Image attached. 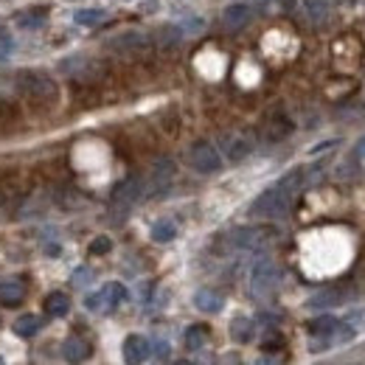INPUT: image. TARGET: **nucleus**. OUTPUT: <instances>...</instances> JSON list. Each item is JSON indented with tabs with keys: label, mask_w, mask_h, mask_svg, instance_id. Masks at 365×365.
I'll return each mask as SVG.
<instances>
[{
	"label": "nucleus",
	"mask_w": 365,
	"mask_h": 365,
	"mask_svg": "<svg viewBox=\"0 0 365 365\" xmlns=\"http://www.w3.org/2000/svg\"><path fill=\"white\" fill-rule=\"evenodd\" d=\"M17 88H20V93H23L26 98H31V101L51 104V101L59 98L56 82H53L48 73H43V71H20V73H17Z\"/></svg>",
	"instance_id": "1"
},
{
	"label": "nucleus",
	"mask_w": 365,
	"mask_h": 365,
	"mask_svg": "<svg viewBox=\"0 0 365 365\" xmlns=\"http://www.w3.org/2000/svg\"><path fill=\"white\" fill-rule=\"evenodd\" d=\"M289 205H292V194L284 191V188L275 182L273 188L262 191V194L253 200L250 214H253V217H262V220H278V217H284V214L289 211Z\"/></svg>",
	"instance_id": "2"
},
{
	"label": "nucleus",
	"mask_w": 365,
	"mask_h": 365,
	"mask_svg": "<svg viewBox=\"0 0 365 365\" xmlns=\"http://www.w3.org/2000/svg\"><path fill=\"white\" fill-rule=\"evenodd\" d=\"M278 281H281L278 264L273 259H259L253 264V270H250V292H253V298H259V301L270 298L278 289Z\"/></svg>",
	"instance_id": "3"
},
{
	"label": "nucleus",
	"mask_w": 365,
	"mask_h": 365,
	"mask_svg": "<svg viewBox=\"0 0 365 365\" xmlns=\"http://www.w3.org/2000/svg\"><path fill=\"white\" fill-rule=\"evenodd\" d=\"M188 166H191L194 172H200V175H214V172L222 169V155H220V149H217L214 143L197 140V143H191V149H188Z\"/></svg>",
	"instance_id": "4"
},
{
	"label": "nucleus",
	"mask_w": 365,
	"mask_h": 365,
	"mask_svg": "<svg viewBox=\"0 0 365 365\" xmlns=\"http://www.w3.org/2000/svg\"><path fill=\"white\" fill-rule=\"evenodd\" d=\"M124 301H127V287L118 284V281H110V284H104L98 292L88 295L85 307H88L91 312H113V309L121 307Z\"/></svg>",
	"instance_id": "5"
},
{
	"label": "nucleus",
	"mask_w": 365,
	"mask_h": 365,
	"mask_svg": "<svg viewBox=\"0 0 365 365\" xmlns=\"http://www.w3.org/2000/svg\"><path fill=\"white\" fill-rule=\"evenodd\" d=\"M275 239V230L267 225H247V228H236L230 233V245L239 250H262Z\"/></svg>",
	"instance_id": "6"
},
{
	"label": "nucleus",
	"mask_w": 365,
	"mask_h": 365,
	"mask_svg": "<svg viewBox=\"0 0 365 365\" xmlns=\"http://www.w3.org/2000/svg\"><path fill=\"white\" fill-rule=\"evenodd\" d=\"M172 180H175V160L172 158H158L152 163V169H149V180L143 185V191L160 194V191H166L172 185Z\"/></svg>",
	"instance_id": "7"
},
{
	"label": "nucleus",
	"mask_w": 365,
	"mask_h": 365,
	"mask_svg": "<svg viewBox=\"0 0 365 365\" xmlns=\"http://www.w3.org/2000/svg\"><path fill=\"white\" fill-rule=\"evenodd\" d=\"M220 146H222V155L230 163H239L253 152V138L245 135V133H225L220 138Z\"/></svg>",
	"instance_id": "8"
},
{
	"label": "nucleus",
	"mask_w": 365,
	"mask_h": 365,
	"mask_svg": "<svg viewBox=\"0 0 365 365\" xmlns=\"http://www.w3.org/2000/svg\"><path fill=\"white\" fill-rule=\"evenodd\" d=\"M140 197H143V180H140L138 175H130V178H124V180L113 188V197H110V200H113V205H118V208H130Z\"/></svg>",
	"instance_id": "9"
},
{
	"label": "nucleus",
	"mask_w": 365,
	"mask_h": 365,
	"mask_svg": "<svg viewBox=\"0 0 365 365\" xmlns=\"http://www.w3.org/2000/svg\"><path fill=\"white\" fill-rule=\"evenodd\" d=\"M149 43H152V37L143 34V31H121L118 37L110 40V48L113 51H121V53H133V51L149 48Z\"/></svg>",
	"instance_id": "10"
},
{
	"label": "nucleus",
	"mask_w": 365,
	"mask_h": 365,
	"mask_svg": "<svg viewBox=\"0 0 365 365\" xmlns=\"http://www.w3.org/2000/svg\"><path fill=\"white\" fill-rule=\"evenodd\" d=\"M121 354H124V363L127 365H140L149 357V340L143 334H130L121 346Z\"/></svg>",
	"instance_id": "11"
},
{
	"label": "nucleus",
	"mask_w": 365,
	"mask_h": 365,
	"mask_svg": "<svg viewBox=\"0 0 365 365\" xmlns=\"http://www.w3.org/2000/svg\"><path fill=\"white\" fill-rule=\"evenodd\" d=\"M253 14L256 11L247 3H233V6H228L222 11V23H225V29H230V31H239V29H245L253 20Z\"/></svg>",
	"instance_id": "12"
},
{
	"label": "nucleus",
	"mask_w": 365,
	"mask_h": 365,
	"mask_svg": "<svg viewBox=\"0 0 365 365\" xmlns=\"http://www.w3.org/2000/svg\"><path fill=\"white\" fill-rule=\"evenodd\" d=\"M91 343L88 340H82V337H68L65 343H62V357L68 360L71 365H79L85 363L88 357H91Z\"/></svg>",
	"instance_id": "13"
},
{
	"label": "nucleus",
	"mask_w": 365,
	"mask_h": 365,
	"mask_svg": "<svg viewBox=\"0 0 365 365\" xmlns=\"http://www.w3.org/2000/svg\"><path fill=\"white\" fill-rule=\"evenodd\" d=\"M194 307H197L200 312L217 315V312H222L225 298H222L217 289H197V292H194Z\"/></svg>",
	"instance_id": "14"
},
{
	"label": "nucleus",
	"mask_w": 365,
	"mask_h": 365,
	"mask_svg": "<svg viewBox=\"0 0 365 365\" xmlns=\"http://www.w3.org/2000/svg\"><path fill=\"white\" fill-rule=\"evenodd\" d=\"M26 298V284L20 278H9L0 284V304L3 307H20Z\"/></svg>",
	"instance_id": "15"
},
{
	"label": "nucleus",
	"mask_w": 365,
	"mask_h": 365,
	"mask_svg": "<svg viewBox=\"0 0 365 365\" xmlns=\"http://www.w3.org/2000/svg\"><path fill=\"white\" fill-rule=\"evenodd\" d=\"M289 133H292V124H289V118L281 115V113H273V115L264 121V138H267V140H281V138H287Z\"/></svg>",
	"instance_id": "16"
},
{
	"label": "nucleus",
	"mask_w": 365,
	"mask_h": 365,
	"mask_svg": "<svg viewBox=\"0 0 365 365\" xmlns=\"http://www.w3.org/2000/svg\"><path fill=\"white\" fill-rule=\"evenodd\" d=\"M337 329H340V320L334 315H320V318L309 320V334L312 337H334Z\"/></svg>",
	"instance_id": "17"
},
{
	"label": "nucleus",
	"mask_w": 365,
	"mask_h": 365,
	"mask_svg": "<svg viewBox=\"0 0 365 365\" xmlns=\"http://www.w3.org/2000/svg\"><path fill=\"white\" fill-rule=\"evenodd\" d=\"M46 312L51 318H65L71 312V298L65 292H51L46 298Z\"/></svg>",
	"instance_id": "18"
},
{
	"label": "nucleus",
	"mask_w": 365,
	"mask_h": 365,
	"mask_svg": "<svg viewBox=\"0 0 365 365\" xmlns=\"http://www.w3.org/2000/svg\"><path fill=\"white\" fill-rule=\"evenodd\" d=\"M253 334H256L253 320L245 318V315L233 318V323H230V337H233V340H239V343H250V340H253Z\"/></svg>",
	"instance_id": "19"
},
{
	"label": "nucleus",
	"mask_w": 365,
	"mask_h": 365,
	"mask_svg": "<svg viewBox=\"0 0 365 365\" xmlns=\"http://www.w3.org/2000/svg\"><path fill=\"white\" fill-rule=\"evenodd\" d=\"M11 329L20 337H34L43 329V318H37V315H20V318L11 323Z\"/></svg>",
	"instance_id": "20"
},
{
	"label": "nucleus",
	"mask_w": 365,
	"mask_h": 365,
	"mask_svg": "<svg viewBox=\"0 0 365 365\" xmlns=\"http://www.w3.org/2000/svg\"><path fill=\"white\" fill-rule=\"evenodd\" d=\"M343 301V292L340 289H323L318 295H312L309 301H307V307L309 309H329V307H337Z\"/></svg>",
	"instance_id": "21"
},
{
	"label": "nucleus",
	"mask_w": 365,
	"mask_h": 365,
	"mask_svg": "<svg viewBox=\"0 0 365 365\" xmlns=\"http://www.w3.org/2000/svg\"><path fill=\"white\" fill-rule=\"evenodd\" d=\"M205 343H208V326L194 323V326H188V329H185V349L197 351V349H202Z\"/></svg>",
	"instance_id": "22"
},
{
	"label": "nucleus",
	"mask_w": 365,
	"mask_h": 365,
	"mask_svg": "<svg viewBox=\"0 0 365 365\" xmlns=\"http://www.w3.org/2000/svg\"><path fill=\"white\" fill-rule=\"evenodd\" d=\"M304 11H307L309 23H323L331 11V3L329 0H304Z\"/></svg>",
	"instance_id": "23"
},
{
	"label": "nucleus",
	"mask_w": 365,
	"mask_h": 365,
	"mask_svg": "<svg viewBox=\"0 0 365 365\" xmlns=\"http://www.w3.org/2000/svg\"><path fill=\"white\" fill-rule=\"evenodd\" d=\"M104 17H107V11H101V9H79V11H73V23L85 26V29H93V26L104 23Z\"/></svg>",
	"instance_id": "24"
},
{
	"label": "nucleus",
	"mask_w": 365,
	"mask_h": 365,
	"mask_svg": "<svg viewBox=\"0 0 365 365\" xmlns=\"http://www.w3.org/2000/svg\"><path fill=\"white\" fill-rule=\"evenodd\" d=\"M178 236V225L172 222V220H158L155 225H152V239L158 242V245H166V242H172Z\"/></svg>",
	"instance_id": "25"
},
{
	"label": "nucleus",
	"mask_w": 365,
	"mask_h": 365,
	"mask_svg": "<svg viewBox=\"0 0 365 365\" xmlns=\"http://www.w3.org/2000/svg\"><path fill=\"white\" fill-rule=\"evenodd\" d=\"M46 20H48L46 9H29V11H23L17 17V26L20 29H40V26H46Z\"/></svg>",
	"instance_id": "26"
},
{
	"label": "nucleus",
	"mask_w": 365,
	"mask_h": 365,
	"mask_svg": "<svg viewBox=\"0 0 365 365\" xmlns=\"http://www.w3.org/2000/svg\"><path fill=\"white\" fill-rule=\"evenodd\" d=\"M182 37H185V34H182L180 26H163V29H158V31H155V43H158V46H163V48L178 46Z\"/></svg>",
	"instance_id": "27"
},
{
	"label": "nucleus",
	"mask_w": 365,
	"mask_h": 365,
	"mask_svg": "<svg viewBox=\"0 0 365 365\" xmlns=\"http://www.w3.org/2000/svg\"><path fill=\"white\" fill-rule=\"evenodd\" d=\"M113 250V242H110V236H96L91 242V253L93 256H104V253H110Z\"/></svg>",
	"instance_id": "28"
},
{
	"label": "nucleus",
	"mask_w": 365,
	"mask_h": 365,
	"mask_svg": "<svg viewBox=\"0 0 365 365\" xmlns=\"http://www.w3.org/2000/svg\"><path fill=\"white\" fill-rule=\"evenodd\" d=\"M180 29H182V34H191V37H194V34H200V31L205 29V20H202V17H188Z\"/></svg>",
	"instance_id": "29"
},
{
	"label": "nucleus",
	"mask_w": 365,
	"mask_h": 365,
	"mask_svg": "<svg viewBox=\"0 0 365 365\" xmlns=\"http://www.w3.org/2000/svg\"><path fill=\"white\" fill-rule=\"evenodd\" d=\"M71 281H73L76 287H88V284L93 281V270H88V267H79V270H73Z\"/></svg>",
	"instance_id": "30"
},
{
	"label": "nucleus",
	"mask_w": 365,
	"mask_h": 365,
	"mask_svg": "<svg viewBox=\"0 0 365 365\" xmlns=\"http://www.w3.org/2000/svg\"><path fill=\"white\" fill-rule=\"evenodd\" d=\"M11 51H14V43H11V37H0V59L11 56Z\"/></svg>",
	"instance_id": "31"
},
{
	"label": "nucleus",
	"mask_w": 365,
	"mask_h": 365,
	"mask_svg": "<svg viewBox=\"0 0 365 365\" xmlns=\"http://www.w3.org/2000/svg\"><path fill=\"white\" fill-rule=\"evenodd\" d=\"M354 158H357V160H360V163H363V166H365V135L360 138V140H357V149H354Z\"/></svg>",
	"instance_id": "32"
},
{
	"label": "nucleus",
	"mask_w": 365,
	"mask_h": 365,
	"mask_svg": "<svg viewBox=\"0 0 365 365\" xmlns=\"http://www.w3.org/2000/svg\"><path fill=\"white\" fill-rule=\"evenodd\" d=\"M220 365H242V360H239V354H233V351H228V354H222V360H220Z\"/></svg>",
	"instance_id": "33"
},
{
	"label": "nucleus",
	"mask_w": 365,
	"mask_h": 365,
	"mask_svg": "<svg viewBox=\"0 0 365 365\" xmlns=\"http://www.w3.org/2000/svg\"><path fill=\"white\" fill-rule=\"evenodd\" d=\"M256 365H281V360H278V357H259Z\"/></svg>",
	"instance_id": "34"
},
{
	"label": "nucleus",
	"mask_w": 365,
	"mask_h": 365,
	"mask_svg": "<svg viewBox=\"0 0 365 365\" xmlns=\"http://www.w3.org/2000/svg\"><path fill=\"white\" fill-rule=\"evenodd\" d=\"M155 349H158V357H166V351H169V346H166V343H158Z\"/></svg>",
	"instance_id": "35"
},
{
	"label": "nucleus",
	"mask_w": 365,
	"mask_h": 365,
	"mask_svg": "<svg viewBox=\"0 0 365 365\" xmlns=\"http://www.w3.org/2000/svg\"><path fill=\"white\" fill-rule=\"evenodd\" d=\"M172 365H191L188 360H178V363H172Z\"/></svg>",
	"instance_id": "36"
},
{
	"label": "nucleus",
	"mask_w": 365,
	"mask_h": 365,
	"mask_svg": "<svg viewBox=\"0 0 365 365\" xmlns=\"http://www.w3.org/2000/svg\"><path fill=\"white\" fill-rule=\"evenodd\" d=\"M0 365H6V363H3V357H0Z\"/></svg>",
	"instance_id": "37"
}]
</instances>
